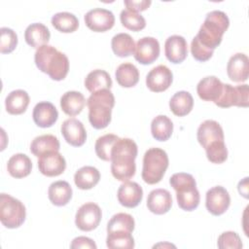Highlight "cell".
Returning <instances> with one entry per match:
<instances>
[{"label":"cell","instance_id":"3957f363","mask_svg":"<svg viewBox=\"0 0 249 249\" xmlns=\"http://www.w3.org/2000/svg\"><path fill=\"white\" fill-rule=\"evenodd\" d=\"M229 25V18L224 12L212 11L207 14L196 37L205 48L214 51L221 44Z\"/></svg>","mask_w":249,"mask_h":249},{"label":"cell","instance_id":"7a4b0ae2","mask_svg":"<svg viewBox=\"0 0 249 249\" xmlns=\"http://www.w3.org/2000/svg\"><path fill=\"white\" fill-rule=\"evenodd\" d=\"M34 60L38 69L54 81H61L68 74V57L53 46L45 45L37 49Z\"/></svg>","mask_w":249,"mask_h":249},{"label":"cell","instance_id":"d6a6232c","mask_svg":"<svg viewBox=\"0 0 249 249\" xmlns=\"http://www.w3.org/2000/svg\"><path fill=\"white\" fill-rule=\"evenodd\" d=\"M111 47L114 53L120 57H126L134 53L135 43L132 37L127 33H118L111 41Z\"/></svg>","mask_w":249,"mask_h":249},{"label":"cell","instance_id":"83f0119b","mask_svg":"<svg viewBox=\"0 0 249 249\" xmlns=\"http://www.w3.org/2000/svg\"><path fill=\"white\" fill-rule=\"evenodd\" d=\"M60 144L57 137L52 134L37 136L30 144V152L38 158L50 152H58Z\"/></svg>","mask_w":249,"mask_h":249},{"label":"cell","instance_id":"4dcf8cb0","mask_svg":"<svg viewBox=\"0 0 249 249\" xmlns=\"http://www.w3.org/2000/svg\"><path fill=\"white\" fill-rule=\"evenodd\" d=\"M194 106V98L189 91L181 90L176 92L169 100L171 112L178 117L188 115Z\"/></svg>","mask_w":249,"mask_h":249},{"label":"cell","instance_id":"603a6c76","mask_svg":"<svg viewBox=\"0 0 249 249\" xmlns=\"http://www.w3.org/2000/svg\"><path fill=\"white\" fill-rule=\"evenodd\" d=\"M51 38L49 28L40 22L31 23L28 25L24 32L25 42L32 48L39 49L42 46L48 45Z\"/></svg>","mask_w":249,"mask_h":249},{"label":"cell","instance_id":"8d00e7d4","mask_svg":"<svg viewBox=\"0 0 249 249\" xmlns=\"http://www.w3.org/2000/svg\"><path fill=\"white\" fill-rule=\"evenodd\" d=\"M119 138V136L113 133H107L98 137L94 145L96 156L102 160L111 161V151Z\"/></svg>","mask_w":249,"mask_h":249},{"label":"cell","instance_id":"e575fe53","mask_svg":"<svg viewBox=\"0 0 249 249\" xmlns=\"http://www.w3.org/2000/svg\"><path fill=\"white\" fill-rule=\"evenodd\" d=\"M53 26L63 33H72L79 27V20L74 14L68 12L56 13L52 17Z\"/></svg>","mask_w":249,"mask_h":249},{"label":"cell","instance_id":"d590c367","mask_svg":"<svg viewBox=\"0 0 249 249\" xmlns=\"http://www.w3.org/2000/svg\"><path fill=\"white\" fill-rule=\"evenodd\" d=\"M106 245L108 248H128L134 247V239L131 232L124 231H114L107 232Z\"/></svg>","mask_w":249,"mask_h":249},{"label":"cell","instance_id":"74e56055","mask_svg":"<svg viewBox=\"0 0 249 249\" xmlns=\"http://www.w3.org/2000/svg\"><path fill=\"white\" fill-rule=\"evenodd\" d=\"M135 222L131 215L127 213L115 214L107 224V232L114 231H124L132 232L134 230Z\"/></svg>","mask_w":249,"mask_h":249},{"label":"cell","instance_id":"277c9868","mask_svg":"<svg viewBox=\"0 0 249 249\" xmlns=\"http://www.w3.org/2000/svg\"><path fill=\"white\" fill-rule=\"evenodd\" d=\"M89 107V121L96 129L105 128L111 122L115 97L110 89H100L92 92L87 100Z\"/></svg>","mask_w":249,"mask_h":249},{"label":"cell","instance_id":"52a82bcc","mask_svg":"<svg viewBox=\"0 0 249 249\" xmlns=\"http://www.w3.org/2000/svg\"><path fill=\"white\" fill-rule=\"evenodd\" d=\"M26 217L23 203L8 194L0 195V221L8 229L21 226Z\"/></svg>","mask_w":249,"mask_h":249},{"label":"cell","instance_id":"cb8c5ba5","mask_svg":"<svg viewBox=\"0 0 249 249\" xmlns=\"http://www.w3.org/2000/svg\"><path fill=\"white\" fill-rule=\"evenodd\" d=\"M72 188L68 182L59 180L52 183L48 190L50 201L55 206L66 205L72 197Z\"/></svg>","mask_w":249,"mask_h":249},{"label":"cell","instance_id":"484cf974","mask_svg":"<svg viewBox=\"0 0 249 249\" xmlns=\"http://www.w3.org/2000/svg\"><path fill=\"white\" fill-rule=\"evenodd\" d=\"M29 101V95L25 90H13L7 95L5 99L6 111L11 115H20L26 111Z\"/></svg>","mask_w":249,"mask_h":249},{"label":"cell","instance_id":"5b68a950","mask_svg":"<svg viewBox=\"0 0 249 249\" xmlns=\"http://www.w3.org/2000/svg\"><path fill=\"white\" fill-rule=\"evenodd\" d=\"M169 184L176 192L177 203L181 209L193 211L198 206L200 196L193 175L184 172L175 173L170 177Z\"/></svg>","mask_w":249,"mask_h":249},{"label":"cell","instance_id":"44dd1931","mask_svg":"<svg viewBox=\"0 0 249 249\" xmlns=\"http://www.w3.org/2000/svg\"><path fill=\"white\" fill-rule=\"evenodd\" d=\"M223 86L224 84L217 77L207 76L198 82L196 92L200 99L215 103L223 92Z\"/></svg>","mask_w":249,"mask_h":249},{"label":"cell","instance_id":"1f68e13d","mask_svg":"<svg viewBox=\"0 0 249 249\" xmlns=\"http://www.w3.org/2000/svg\"><path fill=\"white\" fill-rule=\"evenodd\" d=\"M118 84L124 88H132L139 81V71L135 65L129 62L122 63L115 72Z\"/></svg>","mask_w":249,"mask_h":249},{"label":"cell","instance_id":"60d3db41","mask_svg":"<svg viewBox=\"0 0 249 249\" xmlns=\"http://www.w3.org/2000/svg\"><path fill=\"white\" fill-rule=\"evenodd\" d=\"M0 53H12L18 45V35L17 33L8 27L0 28Z\"/></svg>","mask_w":249,"mask_h":249},{"label":"cell","instance_id":"7402d4cb","mask_svg":"<svg viewBox=\"0 0 249 249\" xmlns=\"http://www.w3.org/2000/svg\"><path fill=\"white\" fill-rule=\"evenodd\" d=\"M32 118L38 126L43 128L51 127L57 121L58 112L53 103L42 101L35 105Z\"/></svg>","mask_w":249,"mask_h":249},{"label":"cell","instance_id":"7bdbcfd3","mask_svg":"<svg viewBox=\"0 0 249 249\" xmlns=\"http://www.w3.org/2000/svg\"><path fill=\"white\" fill-rule=\"evenodd\" d=\"M213 52L214 51L209 50V49L205 48L203 45H201L196 36L193 38L192 43H191V53L195 59H196L197 61H201V62L207 61L212 56Z\"/></svg>","mask_w":249,"mask_h":249},{"label":"cell","instance_id":"f1b7e54d","mask_svg":"<svg viewBox=\"0 0 249 249\" xmlns=\"http://www.w3.org/2000/svg\"><path fill=\"white\" fill-rule=\"evenodd\" d=\"M100 180V173L97 168L86 165L78 169L74 175L75 185L81 190H89L96 186Z\"/></svg>","mask_w":249,"mask_h":249},{"label":"cell","instance_id":"ee69618b","mask_svg":"<svg viewBox=\"0 0 249 249\" xmlns=\"http://www.w3.org/2000/svg\"><path fill=\"white\" fill-rule=\"evenodd\" d=\"M96 244L95 242L86 236H78L74 238L70 244L71 249H79V248H84V249H96Z\"/></svg>","mask_w":249,"mask_h":249},{"label":"cell","instance_id":"4316f807","mask_svg":"<svg viewBox=\"0 0 249 249\" xmlns=\"http://www.w3.org/2000/svg\"><path fill=\"white\" fill-rule=\"evenodd\" d=\"M86 105V99L82 92L70 90L60 98V107L68 116H76L82 112Z\"/></svg>","mask_w":249,"mask_h":249},{"label":"cell","instance_id":"8fae6325","mask_svg":"<svg viewBox=\"0 0 249 249\" xmlns=\"http://www.w3.org/2000/svg\"><path fill=\"white\" fill-rule=\"evenodd\" d=\"M231 204L229 192L222 186H216L209 189L206 193V209L214 216L224 214Z\"/></svg>","mask_w":249,"mask_h":249},{"label":"cell","instance_id":"bcb514c9","mask_svg":"<svg viewBox=\"0 0 249 249\" xmlns=\"http://www.w3.org/2000/svg\"><path fill=\"white\" fill-rule=\"evenodd\" d=\"M238 192L245 198H248V177H245L242 181L238 183Z\"/></svg>","mask_w":249,"mask_h":249},{"label":"cell","instance_id":"7c38bea8","mask_svg":"<svg viewBox=\"0 0 249 249\" xmlns=\"http://www.w3.org/2000/svg\"><path fill=\"white\" fill-rule=\"evenodd\" d=\"M160 43L154 37H143L135 45L134 58L141 64H151L160 55Z\"/></svg>","mask_w":249,"mask_h":249},{"label":"cell","instance_id":"5bb4252c","mask_svg":"<svg viewBox=\"0 0 249 249\" xmlns=\"http://www.w3.org/2000/svg\"><path fill=\"white\" fill-rule=\"evenodd\" d=\"M39 171L48 177H54L62 174L66 168V161L58 152H50L39 157Z\"/></svg>","mask_w":249,"mask_h":249},{"label":"cell","instance_id":"d6986e66","mask_svg":"<svg viewBox=\"0 0 249 249\" xmlns=\"http://www.w3.org/2000/svg\"><path fill=\"white\" fill-rule=\"evenodd\" d=\"M198 143L205 149L214 141H224V131L220 124L213 120H206L197 128Z\"/></svg>","mask_w":249,"mask_h":249},{"label":"cell","instance_id":"30bf717a","mask_svg":"<svg viewBox=\"0 0 249 249\" xmlns=\"http://www.w3.org/2000/svg\"><path fill=\"white\" fill-rule=\"evenodd\" d=\"M86 25L94 32H105L115 24L114 14L106 9L95 8L85 15Z\"/></svg>","mask_w":249,"mask_h":249},{"label":"cell","instance_id":"6da1fadb","mask_svg":"<svg viewBox=\"0 0 249 249\" xmlns=\"http://www.w3.org/2000/svg\"><path fill=\"white\" fill-rule=\"evenodd\" d=\"M137 145L130 138H119L111 151V172L119 181L126 182L136 171Z\"/></svg>","mask_w":249,"mask_h":249},{"label":"cell","instance_id":"ba28073f","mask_svg":"<svg viewBox=\"0 0 249 249\" xmlns=\"http://www.w3.org/2000/svg\"><path fill=\"white\" fill-rule=\"evenodd\" d=\"M248 85H239L232 87L230 84H224L223 92L215 104L222 108H229L231 106L244 107L248 106Z\"/></svg>","mask_w":249,"mask_h":249},{"label":"cell","instance_id":"e0dca14e","mask_svg":"<svg viewBox=\"0 0 249 249\" xmlns=\"http://www.w3.org/2000/svg\"><path fill=\"white\" fill-rule=\"evenodd\" d=\"M119 202L128 208L136 207L143 198V190L136 182H124L117 193Z\"/></svg>","mask_w":249,"mask_h":249},{"label":"cell","instance_id":"f6af8a7d","mask_svg":"<svg viewBox=\"0 0 249 249\" xmlns=\"http://www.w3.org/2000/svg\"><path fill=\"white\" fill-rule=\"evenodd\" d=\"M126 10L132 11V12H141V11H145L147 10L150 5H151V1L150 0H141V1H134V0H124V1Z\"/></svg>","mask_w":249,"mask_h":249},{"label":"cell","instance_id":"836d02e7","mask_svg":"<svg viewBox=\"0 0 249 249\" xmlns=\"http://www.w3.org/2000/svg\"><path fill=\"white\" fill-rule=\"evenodd\" d=\"M151 132L156 140L166 141L173 132V124L167 116L159 115L151 123Z\"/></svg>","mask_w":249,"mask_h":249},{"label":"cell","instance_id":"2e32d148","mask_svg":"<svg viewBox=\"0 0 249 249\" xmlns=\"http://www.w3.org/2000/svg\"><path fill=\"white\" fill-rule=\"evenodd\" d=\"M164 53L166 58L172 63L183 62L188 54L187 41L183 36H169L164 43Z\"/></svg>","mask_w":249,"mask_h":249},{"label":"cell","instance_id":"d4e9b609","mask_svg":"<svg viewBox=\"0 0 249 249\" xmlns=\"http://www.w3.org/2000/svg\"><path fill=\"white\" fill-rule=\"evenodd\" d=\"M7 169L14 178H23L30 174L32 169L31 160L25 154H16L12 156L7 163Z\"/></svg>","mask_w":249,"mask_h":249},{"label":"cell","instance_id":"ac0fdd59","mask_svg":"<svg viewBox=\"0 0 249 249\" xmlns=\"http://www.w3.org/2000/svg\"><path fill=\"white\" fill-rule=\"evenodd\" d=\"M227 73L232 82H245L249 74V59L247 55L242 53L231 55L228 61Z\"/></svg>","mask_w":249,"mask_h":249},{"label":"cell","instance_id":"8992f818","mask_svg":"<svg viewBox=\"0 0 249 249\" xmlns=\"http://www.w3.org/2000/svg\"><path fill=\"white\" fill-rule=\"evenodd\" d=\"M168 167V156L160 148H150L143 158L142 179L145 183L154 185L159 183Z\"/></svg>","mask_w":249,"mask_h":249},{"label":"cell","instance_id":"ffe728a7","mask_svg":"<svg viewBox=\"0 0 249 249\" xmlns=\"http://www.w3.org/2000/svg\"><path fill=\"white\" fill-rule=\"evenodd\" d=\"M172 206L171 194L165 189H156L150 192L147 197L148 209L157 215H162Z\"/></svg>","mask_w":249,"mask_h":249},{"label":"cell","instance_id":"b9f144b4","mask_svg":"<svg viewBox=\"0 0 249 249\" xmlns=\"http://www.w3.org/2000/svg\"><path fill=\"white\" fill-rule=\"evenodd\" d=\"M218 247L221 249H241L242 242L239 235L234 231H225L218 237Z\"/></svg>","mask_w":249,"mask_h":249},{"label":"cell","instance_id":"9a60e30c","mask_svg":"<svg viewBox=\"0 0 249 249\" xmlns=\"http://www.w3.org/2000/svg\"><path fill=\"white\" fill-rule=\"evenodd\" d=\"M61 134L64 140L74 147L84 145L87 140V131L82 122L75 118L67 119L61 124Z\"/></svg>","mask_w":249,"mask_h":249},{"label":"cell","instance_id":"ab89813d","mask_svg":"<svg viewBox=\"0 0 249 249\" xmlns=\"http://www.w3.org/2000/svg\"><path fill=\"white\" fill-rule=\"evenodd\" d=\"M208 160L213 163H223L228 158V149L224 141H214L205 148Z\"/></svg>","mask_w":249,"mask_h":249},{"label":"cell","instance_id":"4fadbf2b","mask_svg":"<svg viewBox=\"0 0 249 249\" xmlns=\"http://www.w3.org/2000/svg\"><path fill=\"white\" fill-rule=\"evenodd\" d=\"M173 75L171 70L163 65L160 64L154 67L146 76V85L151 91L161 92L166 90L172 83Z\"/></svg>","mask_w":249,"mask_h":249},{"label":"cell","instance_id":"9c48e42d","mask_svg":"<svg viewBox=\"0 0 249 249\" xmlns=\"http://www.w3.org/2000/svg\"><path fill=\"white\" fill-rule=\"evenodd\" d=\"M101 217L100 207L94 202H87L78 209L75 216V224L79 230L90 231L97 228Z\"/></svg>","mask_w":249,"mask_h":249},{"label":"cell","instance_id":"f546056e","mask_svg":"<svg viewBox=\"0 0 249 249\" xmlns=\"http://www.w3.org/2000/svg\"><path fill=\"white\" fill-rule=\"evenodd\" d=\"M85 87L91 93L100 89H110L112 87V79L105 70L95 69L89 72L86 77Z\"/></svg>","mask_w":249,"mask_h":249},{"label":"cell","instance_id":"f35d334b","mask_svg":"<svg viewBox=\"0 0 249 249\" xmlns=\"http://www.w3.org/2000/svg\"><path fill=\"white\" fill-rule=\"evenodd\" d=\"M120 19L123 26L132 31H140L146 26V20L143 16L126 9L121 12Z\"/></svg>","mask_w":249,"mask_h":249}]
</instances>
